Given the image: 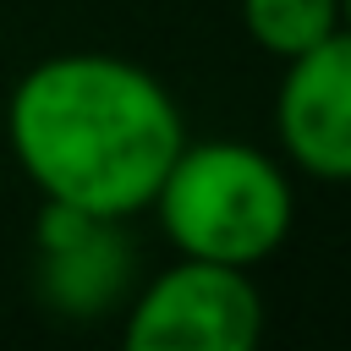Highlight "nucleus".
Here are the masks:
<instances>
[{
    "label": "nucleus",
    "instance_id": "1",
    "mask_svg": "<svg viewBox=\"0 0 351 351\" xmlns=\"http://www.w3.org/2000/svg\"><path fill=\"white\" fill-rule=\"evenodd\" d=\"M5 143L44 203L132 219L181 154L186 121L176 93L137 60L66 49L16 77Z\"/></svg>",
    "mask_w": 351,
    "mask_h": 351
},
{
    "label": "nucleus",
    "instance_id": "2",
    "mask_svg": "<svg viewBox=\"0 0 351 351\" xmlns=\"http://www.w3.org/2000/svg\"><path fill=\"white\" fill-rule=\"evenodd\" d=\"M159 230L181 258L258 269L291 236L296 192L285 170L252 143H181L154 203Z\"/></svg>",
    "mask_w": 351,
    "mask_h": 351
},
{
    "label": "nucleus",
    "instance_id": "3",
    "mask_svg": "<svg viewBox=\"0 0 351 351\" xmlns=\"http://www.w3.org/2000/svg\"><path fill=\"white\" fill-rule=\"evenodd\" d=\"M263 346V296L252 269L181 258L154 274L121 329V351H258Z\"/></svg>",
    "mask_w": 351,
    "mask_h": 351
},
{
    "label": "nucleus",
    "instance_id": "4",
    "mask_svg": "<svg viewBox=\"0 0 351 351\" xmlns=\"http://www.w3.org/2000/svg\"><path fill=\"white\" fill-rule=\"evenodd\" d=\"M274 132L291 165L313 181H351V33H329L307 55L285 60L274 93Z\"/></svg>",
    "mask_w": 351,
    "mask_h": 351
},
{
    "label": "nucleus",
    "instance_id": "5",
    "mask_svg": "<svg viewBox=\"0 0 351 351\" xmlns=\"http://www.w3.org/2000/svg\"><path fill=\"white\" fill-rule=\"evenodd\" d=\"M38 296L66 318H99L132 291V241L121 219L44 203L38 208Z\"/></svg>",
    "mask_w": 351,
    "mask_h": 351
},
{
    "label": "nucleus",
    "instance_id": "6",
    "mask_svg": "<svg viewBox=\"0 0 351 351\" xmlns=\"http://www.w3.org/2000/svg\"><path fill=\"white\" fill-rule=\"evenodd\" d=\"M241 27L263 55L296 60L340 33V0H241Z\"/></svg>",
    "mask_w": 351,
    "mask_h": 351
},
{
    "label": "nucleus",
    "instance_id": "7",
    "mask_svg": "<svg viewBox=\"0 0 351 351\" xmlns=\"http://www.w3.org/2000/svg\"><path fill=\"white\" fill-rule=\"evenodd\" d=\"M340 27L351 33V0H340Z\"/></svg>",
    "mask_w": 351,
    "mask_h": 351
}]
</instances>
